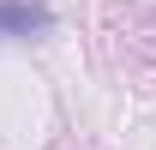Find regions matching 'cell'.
Wrapping results in <instances>:
<instances>
[{"mask_svg": "<svg viewBox=\"0 0 156 150\" xmlns=\"http://www.w3.org/2000/svg\"><path fill=\"white\" fill-rule=\"evenodd\" d=\"M48 6H36V0H0V36H36V30H48Z\"/></svg>", "mask_w": 156, "mask_h": 150, "instance_id": "obj_1", "label": "cell"}]
</instances>
